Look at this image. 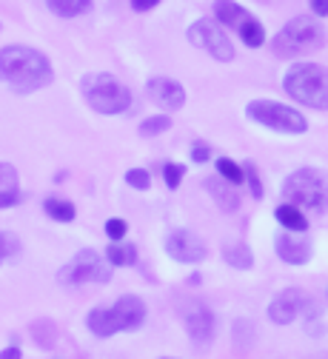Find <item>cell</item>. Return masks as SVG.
Instances as JSON below:
<instances>
[{
	"instance_id": "6",
	"label": "cell",
	"mask_w": 328,
	"mask_h": 359,
	"mask_svg": "<svg viewBox=\"0 0 328 359\" xmlns=\"http://www.w3.org/2000/svg\"><path fill=\"white\" fill-rule=\"evenodd\" d=\"M246 114H249V120H254L271 131H280V134H306L308 131V123L297 109H289L286 103H277V100H251L246 106Z\"/></svg>"
},
{
	"instance_id": "25",
	"label": "cell",
	"mask_w": 328,
	"mask_h": 359,
	"mask_svg": "<svg viewBox=\"0 0 328 359\" xmlns=\"http://www.w3.org/2000/svg\"><path fill=\"white\" fill-rule=\"evenodd\" d=\"M217 177L225 180V183L234 186V189L243 186V180H246V177H243V165H237V163L228 160V157H220V160H217Z\"/></svg>"
},
{
	"instance_id": "27",
	"label": "cell",
	"mask_w": 328,
	"mask_h": 359,
	"mask_svg": "<svg viewBox=\"0 0 328 359\" xmlns=\"http://www.w3.org/2000/svg\"><path fill=\"white\" fill-rule=\"evenodd\" d=\"M254 342V325L249 320H237L234 323V345L237 348H251Z\"/></svg>"
},
{
	"instance_id": "20",
	"label": "cell",
	"mask_w": 328,
	"mask_h": 359,
	"mask_svg": "<svg viewBox=\"0 0 328 359\" xmlns=\"http://www.w3.org/2000/svg\"><path fill=\"white\" fill-rule=\"evenodd\" d=\"M223 257H225V262L231 265V268H240V271H249V268L254 265V254H251V248L246 245V243H228L225 248H223Z\"/></svg>"
},
{
	"instance_id": "38",
	"label": "cell",
	"mask_w": 328,
	"mask_h": 359,
	"mask_svg": "<svg viewBox=\"0 0 328 359\" xmlns=\"http://www.w3.org/2000/svg\"><path fill=\"white\" fill-rule=\"evenodd\" d=\"M0 262H4V257H0Z\"/></svg>"
},
{
	"instance_id": "16",
	"label": "cell",
	"mask_w": 328,
	"mask_h": 359,
	"mask_svg": "<svg viewBox=\"0 0 328 359\" xmlns=\"http://www.w3.org/2000/svg\"><path fill=\"white\" fill-rule=\"evenodd\" d=\"M86 325H88V331L95 334V337H100V339H109V337H114L117 331H120V325H117V317H114V311H112V305L109 308H95L88 313V320H86Z\"/></svg>"
},
{
	"instance_id": "35",
	"label": "cell",
	"mask_w": 328,
	"mask_h": 359,
	"mask_svg": "<svg viewBox=\"0 0 328 359\" xmlns=\"http://www.w3.org/2000/svg\"><path fill=\"white\" fill-rule=\"evenodd\" d=\"M314 18H328V0H311Z\"/></svg>"
},
{
	"instance_id": "9",
	"label": "cell",
	"mask_w": 328,
	"mask_h": 359,
	"mask_svg": "<svg viewBox=\"0 0 328 359\" xmlns=\"http://www.w3.org/2000/svg\"><path fill=\"white\" fill-rule=\"evenodd\" d=\"M166 254L177 262H185V265H197L206 259L209 248L206 243L195 234V231H185V229H177L166 237Z\"/></svg>"
},
{
	"instance_id": "37",
	"label": "cell",
	"mask_w": 328,
	"mask_h": 359,
	"mask_svg": "<svg viewBox=\"0 0 328 359\" xmlns=\"http://www.w3.org/2000/svg\"><path fill=\"white\" fill-rule=\"evenodd\" d=\"M163 359H171V356H163Z\"/></svg>"
},
{
	"instance_id": "14",
	"label": "cell",
	"mask_w": 328,
	"mask_h": 359,
	"mask_svg": "<svg viewBox=\"0 0 328 359\" xmlns=\"http://www.w3.org/2000/svg\"><path fill=\"white\" fill-rule=\"evenodd\" d=\"M112 311H114V317H117L120 331H137L140 325L146 323V302L140 299V297H134V294H123L112 305Z\"/></svg>"
},
{
	"instance_id": "8",
	"label": "cell",
	"mask_w": 328,
	"mask_h": 359,
	"mask_svg": "<svg viewBox=\"0 0 328 359\" xmlns=\"http://www.w3.org/2000/svg\"><path fill=\"white\" fill-rule=\"evenodd\" d=\"M189 43L203 52H209L214 60L220 63H231L234 60V46L225 37V32L220 29V23L214 20H197L189 26Z\"/></svg>"
},
{
	"instance_id": "2",
	"label": "cell",
	"mask_w": 328,
	"mask_h": 359,
	"mask_svg": "<svg viewBox=\"0 0 328 359\" xmlns=\"http://www.w3.org/2000/svg\"><path fill=\"white\" fill-rule=\"evenodd\" d=\"M322 43H325V29L317 18H291L271 40V52L283 60H294L322 49Z\"/></svg>"
},
{
	"instance_id": "5",
	"label": "cell",
	"mask_w": 328,
	"mask_h": 359,
	"mask_svg": "<svg viewBox=\"0 0 328 359\" xmlns=\"http://www.w3.org/2000/svg\"><path fill=\"white\" fill-rule=\"evenodd\" d=\"M80 92L98 114H123L126 109H131V92L114 74L106 72L86 74L80 80Z\"/></svg>"
},
{
	"instance_id": "4",
	"label": "cell",
	"mask_w": 328,
	"mask_h": 359,
	"mask_svg": "<svg viewBox=\"0 0 328 359\" xmlns=\"http://www.w3.org/2000/svg\"><path fill=\"white\" fill-rule=\"evenodd\" d=\"M283 200L300 211H328V174L320 168H297L283 183Z\"/></svg>"
},
{
	"instance_id": "33",
	"label": "cell",
	"mask_w": 328,
	"mask_h": 359,
	"mask_svg": "<svg viewBox=\"0 0 328 359\" xmlns=\"http://www.w3.org/2000/svg\"><path fill=\"white\" fill-rule=\"evenodd\" d=\"M209 154H211V149H209L206 143H192V160H195V163H206Z\"/></svg>"
},
{
	"instance_id": "24",
	"label": "cell",
	"mask_w": 328,
	"mask_h": 359,
	"mask_svg": "<svg viewBox=\"0 0 328 359\" xmlns=\"http://www.w3.org/2000/svg\"><path fill=\"white\" fill-rule=\"evenodd\" d=\"M43 211L49 214L52 219H58V222H72L74 217H77V208H74V203H69V200H60V197H49L43 203Z\"/></svg>"
},
{
	"instance_id": "28",
	"label": "cell",
	"mask_w": 328,
	"mask_h": 359,
	"mask_svg": "<svg viewBox=\"0 0 328 359\" xmlns=\"http://www.w3.org/2000/svg\"><path fill=\"white\" fill-rule=\"evenodd\" d=\"M126 183H129L131 189H137V191H146V189L152 186V174H149L146 168H129V171H126Z\"/></svg>"
},
{
	"instance_id": "12",
	"label": "cell",
	"mask_w": 328,
	"mask_h": 359,
	"mask_svg": "<svg viewBox=\"0 0 328 359\" xmlns=\"http://www.w3.org/2000/svg\"><path fill=\"white\" fill-rule=\"evenodd\" d=\"M146 92H149L152 103L166 111H177L185 106V88L171 77H152L146 83Z\"/></svg>"
},
{
	"instance_id": "36",
	"label": "cell",
	"mask_w": 328,
	"mask_h": 359,
	"mask_svg": "<svg viewBox=\"0 0 328 359\" xmlns=\"http://www.w3.org/2000/svg\"><path fill=\"white\" fill-rule=\"evenodd\" d=\"M0 359H23V353H20V348H4V351H0Z\"/></svg>"
},
{
	"instance_id": "22",
	"label": "cell",
	"mask_w": 328,
	"mask_h": 359,
	"mask_svg": "<svg viewBox=\"0 0 328 359\" xmlns=\"http://www.w3.org/2000/svg\"><path fill=\"white\" fill-rule=\"evenodd\" d=\"M106 262L114 265V268H123V265H134L137 262V248L131 243H114L106 248Z\"/></svg>"
},
{
	"instance_id": "26",
	"label": "cell",
	"mask_w": 328,
	"mask_h": 359,
	"mask_svg": "<svg viewBox=\"0 0 328 359\" xmlns=\"http://www.w3.org/2000/svg\"><path fill=\"white\" fill-rule=\"evenodd\" d=\"M169 128H171V117L169 114H155V117L140 123V134H143V137H157V134H163Z\"/></svg>"
},
{
	"instance_id": "31",
	"label": "cell",
	"mask_w": 328,
	"mask_h": 359,
	"mask_svg": "<svg viewBox=\"0 0 328 359\" xmlns=\"http://www.w3.org/2000/svg\"><path fill=\"white\" fill-rule=\"evenodd\" d=\"M126 234H129V222H126V219H120V217L106 219V237H109L112 243H123Z\"/></svg>"
},
{
	"instance_id": "21",
	"label": "cell",
	"mask_w": 328,
	"mask_h": 359,
	"mask_svg": "<svg viewBox=\"0 0 328 359\" xmlns=\"http://www.w3.org/2000/svg\"><path fill=\"white\" fill-rule=\"evenodd\" d=\"M46 6L58 18H77L91 9V0H46Z\"/></svg>"
},
{
	"instance_id": "29",
	"label": "cell",
	"mask_w": 328,
	"mask_h": 359,
	"mask_svg": "<svg viewBox=\"0 0 328 359\" xmlns=\"http://www.w3.org/2000/svg\"><path fill=\"white\" fill-rule=\"evenodd\" d=\"M18 254H20V240H18V234L0 231V257L12 259V257H18Z\"/></svg>"
},
{
	"instance_id": "13",
	"label": "cell",
	"mask_w": 328,
	"mask_h": 359,
	"mask_svg": "<svg viewBox=\"0 0 328 359\" xmlns=\"http://www.w3.org/2000/svg\"><path fill=\"white\" fill-rule=\"evenodd\" d=\"M274 248H277V257L289 262V265H306L311 259V240L303 237V234H294V231H283L277 234L274 240Z\"/></svg>"
},
{
	"instance_id": "18",
	"label": "cell",
	"mask_w": 328,
	"mask_h": 359,
	"mask_svg": "<svg viewBox=\"0 0 328 359\" xmlns=\"http://www.w3.org/2000/svg\"><path fill=\"white\" fill-rule=\"evenodd\" d=\"M274 217H277V222L283 226L286 231H294V234H303L306 229H308V217L297 208V205H289V203H283V205H277V211H274Z\"/></svg>"
},
{
	"instance_id": "3",
	"label": "cell",
	"mask_w": 328,
	"mask_h": 359,
	"mask_svg": "<svg viewBox=\"0 0 328 359\" xmlns=\"http://www.w3.org/2000/svg\"><path fill=\"white\" fill-rule=\"evenodd\" d=\"M283 88L308 109H328V69L320 63H294L283 77Z\"/></svg>"
},
{
	"instance_id": "23",
	"label": "cell",
	"mask_w": 328,
	"mask_h": 359,
	"mask_svg": "<svg viewBox=\"0 0 328 359\" xmlns=\"http://www.w3.org/2000/svg\"><path fill=\"white\" fill-rule=\"evenodd\" d=\"M240 37H243V43H246V46L249 49H260L263 46V43H265V29H263V23L260 20H254L251 15L240 23Z\"/></svg>"
},
{
	"instance_id": "11",
	"label": "cell",
	"mask_w": 328,
	"mask_h": 359,
	"mask_svg": "<svg viewBox=\"0 0 328 359\" xmlns=\"http://www.w3.org/2000/svg\"><path fill=\"white\" fill-rule=\"evenodd\" d=\"M306 305H308V297L303 291H297V288L280 291L268 305V320L277 323V325H289V323H294L300 317Z\"/></svg>"
},
{
	"instance_id": "19",
	"label": "cell",
	"mask_w": 328,
	"mask_h": 359,
	"mask_svg": "<svg viewBox=\"0 0 328 359\" xmlns=\"http://www.w3.org/2000/svg\"><path fill=\"white\" fill-rule=\"evenodd\" d=\"M214 15L223 26H234V29H240V23L249 18V12L240 4H234V0H214Z\"/></svg>"
},
{
	"instance_id": "15",
	"label": "cell",
	"mask_w": 328,
	"mask_h": 359,
	"mask_svg": "<svg viewBox=\"0 0 328 359\" xmlns=\"http://www.w3.org/2000/svg\"><path fill=\"white\" fill-rule=\"evenodd\" d=\"M20 203V180L12 163H0V208H12Z\"/></svg>"
},
{
	"instance_id": "10",
	"label": "cell",
	"mask_w": 328,
	"mask_h": 359,
	"mask_svg": "<svg viewBox=\"0 0 328 359\" xmlns=\"http://www.w3.org/2000/svg\"><path fill=\"white\" fill-rule=\"evenodd\" d=\"M183 325L189 331L195 345H211L214 331H217V320L203 302H189L183 308Z\"/></svg>"
},
{
	"instance_id": "1",
	"label": "cell",
	"mask_w": 328,
	"mask_h": 359,
	"mask_svg": "<svg viewBox=\"0 0 328 359\" xmlns=\"http://www.w3.org/2000/svg\"><path fill=\"white\" fill-rule=\"evenodd\" d=\"M0 80L18 95H32L49 86L55 72L49 57L32 46H4L0 49Z\"/></svg>"
},
{
	"instance_id": "17",
	"label": "cell",
	"mask_w": 328,
	"mask_h": 359,
	"mask_svg": "<svg viewBox=\"0 0 328 359\" xmlns=\"http://www.w3.org/2000/svg\"><path fill=\"white\" fill-rule=\"evenodd\" d=\"M206 191L214 197V203H217L223 211H237V208H240V194H237V189L228 186L225 180H220V177H209V180H206Z\"/></svg>"
},
{
	"instance_id": "30",
	"label": "cell",
	"mask_w": 328,
	"mask_h": 359,
	"mask_svg": "<svg viewBox=\"0 0 328 359\" xmlns=\"http://www.w3.org/2000/svg\"><path fill=\"white\" fill-rule=\"evenodd\" d=\"M183 177H185V165H180V163H166L163 165V180H166L169 189H180Z\"/></svg>"
},
{
	"instance_id": "7",
	"label": "cell",
	"mask_w": 328,
	"mask_h": 359,
	"mask_svg": "<svg viewBox=\"0 0 328 359\" xmlns=\"http://www.w3.org/2000/svg\"><path fill=\"white\" fill-rule=\"evenodd\" d=\"M58 280L63 285H83V283H109L112 280V268H106V262L100 259L98 251L91 248H83L77 251L63 268Z\"/></svg>"
},
{
	"instance_id": "32",
	"label": "cell",
	"mask_w": 328,
	"mask_h": 359,
	"mask_svg": "<svg viewBox=\"0 0 328 359\" xmlns=\"http://www.w3.org/2000/svg\"><path fill=\"white\" fill-rule=\"evenodd\" d=\"M243 177H246L249 189H251V197H254V200H260V197H263V183H260L257 168H254L251 163H246V165H243Z\"/></svg>"
},
{
	"instance_id": "34",
	"label": "cell",
	"mask_w": 328,
	"mask_h": 359,
	"mask_svg": "<svg viewBox=\"0 0 328 359\" xmlns=\"http://www.w3.org/2000/svg\"><path fill=\"white\" fill-rule=\"evenodd\" d=\"M160 4V0H131V9L134 12H149V9H155Z\"/></svg>"
}]
</instances>
